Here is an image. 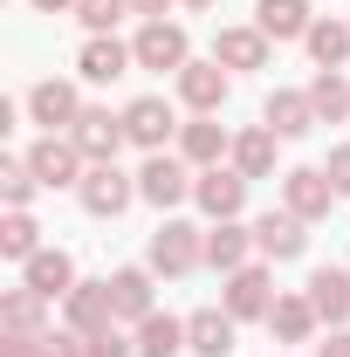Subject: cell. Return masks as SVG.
<instances>
[{
	"label": "cell",
	"mask_w": 350,
	"mask_h": 357,
	"mask_svg": "<svg viewBox=\"0 0 350 357\" xmlns=\"http://www.w3.org/2000/svg\"><path fill=\"white\" fill-rule=\"evenodd\" d=\"M192 185H199V172H192L185 158H172V151H151V158L137 165V199H151L158 213L185 206V199H192Z\"/></svg>",
	"instance_id": "obj_1"
},
{
	"label": "cell",
	"mask_w": 350,
	"mask_h": 357,
	"mask_svg": "<svg viewBox=\"0 0 350 357\" xmlns=\"http://www.w3.org/2000/svg\"><path fill=\"white\" fill-rule=\"evenodd\" d=\"M206 261V234H199V227L192 220H158V234H151V275H192V268Z\"/></svg>",
	"instance_id": "obj_2"
},
{
	"label": "cell",
	"mask_w": 350,
	"mask_h": 357,
	"mask_svg": "<svg viewBox=\"0 0 350 357\" xmlns=\"http://www.w3.org/2000/svg\"><path fill=\"white\" fill-rule=\"evenodd\" d=\"M28 172L42 178L48 192H55V185H83L89 158L76 151V137H69V131H42L35 144H28Z\"/></svg>",
	"instance_id": "obj_3"
},
{
	"label": "cell",
	"mask_w": 350,
	"mask_h": 357,
	"mask_svg": "<svg viewBox=\"0 0 350 357\" xmlns=\"http://www.w3.org/2000/svg\"><path fill=\"white\" fill-rule=\"evenodd\" d=\"M337 199H344V192L330 185L323 165H289V172H282V206H289L296 220H323Z\"/></svg>",
	"instance_id": "obj_4"
},
{
	"label": "cell",
	"mask_w": 350,
	"mask_h": 357,
	"mask_svg": "<svg viewBox=\"0 0 350 357\" xmlns=\"http://www.w3.org/2000/svg\"><path fill=\"white\" fill-rule=\"evenodd\" d=\"M192 206H199L206 220H241V206H248V172H234V165H206L199 185H192Z\"/></svg>",
	"instance_id": "obj_5"
},
{
	"label": "cell",
	"mask_w": 350,
	"mask_h": 357,
	"mask_svg": "<svg viewBox=\"0 0 350 357\" xmlns=\"http://www.w3.org/2000/svg\"><path fill=\"white\" fill-rule=\"evenodd\" d=\"M227 96H234V69H220V62H185L178 69V103L192 117H220Z\"/></svg>",
	"instance_id": "obj_6"
},
{
	"label": "cell",
	"mask_w": 350,
	"mask_h": 357,
	"mask_svg": "<svg viewBox=\"0 0 350 357\" xmlns=\"http://www.w3.org/2000/svg\"><path fill=\"white\" fill-rule=\"evenodd\" d=\"M76 199H83V213H96V220H117V213L137 199V178L117 172V165H89L83 185H76Z\"/></svg>",
	"instance_id": "obj_7"
},
{
	"label": "cell",
	"mask_w": 350,
	"mask_h": 357,
	"mask_svg": "<svg viewBox=\"0 0 350 357\" xmlns=\"http://www.w3.org/2000/svg\"><path fill=\"white\" fill-rule=\"evenodd\" d=\"M131 55H137V69H158V76H165V69H185V62H192V48H185V28H178V21H144V28H137V42H131Z\"/></svg>",
	"instance_id": "obj_8"
},
{
	"label": "cell",
	"mask_w": 350,
	"mask_h": 357,
	"mask_svg": "<svg viewBox=\"0 0 350 357\" xmlns=\"http://www.w3.org/2000/svg\"><path fill=\"white\" fill-rule=\"evenodd\" d=\"M220 310L234 316V323H268V310H275V282H268V268H234L227 275V303Z\"/></svg>",
	"instance_id": "obj_9"
},
{
	"label": "cell",
	"mask_w": 350,
	"mask_h": 357,
	"mask_svg": "<svg viewBox=\"0 0 350 357\" xmlns=\"http://www.w3.org/2000/svg\"><path fill=\"white\" fill-rule=\"evenodd\" d=\"M69 137H76V151H83L89 165H117V151L131 144V131H124V110H117V117H110V110H83Z\"/></svg>",
	"instance_id": "obj_10"
},
{
	"label": "cell",
	"mask_w": 350,
	"mask_h": 357,
	"mask_svg": "<svg viewBox=\"0 0 350 357\" xmlns=\"http://www.w3.org/2000/svg\"><path fill=\"white\" fill-rule=\"evenodd\" d=\"M124 131H131V144H144V151H165L185 124H178V110L165 96H137V103H124Z\"/></svg>",
	"instance_id": "obj_11"
},
{
	"label": "cell",
	"mask_w": 350,
	"mask_h": 357,
	"mask_svg": "<svg viewBox=\"0 0 350 357\" xmlns=\"http://www.w3.org/2000/svg\"><path fill=\"white\" fill-rule=\"evenodd\" d=\"M83 110H89V103L76 96V83H62V76H48V83L28 89V117H35L42 131H76Z\"/></svg>",
	"instance_id": "obj_12"
},
{
	"label": "cell",
	"mask_w": 350,
	"mask_h": 357,
	"mask_svg": "<svg viewBox=\"0 0 350 357\" xmlns=\"http://www.w3.org/2000/svg\"><path fill=\"white\" fill-rule=\"evenodd\" d=\"M62 316H69V330H83V337L110 330V323H117V296H110V282H76V289L62 296Z\"/></svg>",
	"instance_id": "obj_13"
},
{
	"label": "cell",
	"mask_w": 350,
	"mask_h": 357,
	"mask_svg": "<svg viewBox=\"0 0 350 357\" xmlns=\"http://www.w3.org/2000/svg\"><path fill=\"white\" fill-rule=\"evenodd\" d=\"M303 248H309V220H296L289 206L254 220V255H268V261H296Z\"/></svg>",
	"instance_id": "obj_14"
},
{
	"label": "cell",
	"mask_w": 350,
	"mask_h": 357,
	"mask_svg": "<svg viewBox=\"0 0 350 357\" xmlns=\"http://www.w3.org/2000/svg\"><path fill=\"white\" fill-rule=\"evenodd\" d=\"M131 69H137V55L117 42V35H89L83 55H76V76H83V83H117V76H131Z\"/></svg>",
	"instance_id": "obj_15"
},
{
	"label": "cell",
	"mask_w": 350,
	"mask_h": 357,
	"mask_svg": "<svg viewBox=\"0 0 350 357\" xmlns=\"http://www.w3.org/2000/svg\"><path fill=\"white\" fill-rule=\"evenodd\" d=\"M178 158H185L192 172H206V165H220V158H234L227 124H220V117H192V124L178 131Z\"/></svg>",
	"instance_id": "obj_16"
},
{
	"label": "cell",
	"mask_w": 350,
	"mask_h": 357,
	"mask_svg": "<svg viewBox=\"0 0 350 357\" xmlns=\"http://www.w3.org/2000/svg\"><path fill=\"white\" fill-rule=\"evenodd\" d=\"M303 296H309V310L323 316L330 330H344L350 323V268H316L303 282Z\"/></svg>",
	"instance_id": "obj_17"
},
{
	"label": "cell",
	"mask_w": 350,
	"mask_h": 357,
	"mask_svg": "<svg viewBox=\"0 0 350 357\" xmlns=\"http://www.w3.org/2000/svg\"><path fill=\"white\" fill-rule=\"evenodd\" d=\"M261 124L275 137H309L316 131V103H309V89H275L261 103Z\"/></svg>",
	"instance_id": "obj_18"
},
{
	"label": "cell",
	"mask_w": 350,
	"mask_h": 357,
	"mask_svg": "<svg viewBox=\"0 0 350 357\" xmlns=\"http://www.w3.org/2000/svg\"><path fill=\"white\" fill-rule=\"evenodd\" d=\"M268 55H275V42H268L261 28H220L213 35V62L220 69H268Z\"/></svg>",
	"instance_id": "obj_19"
},
{
	"label": "cell",
	"mask_w": 350,
	"mask_h": 357,
	"mask_svg": "<svg viewBox=\"0 0 350 357\" xmlns=\"http://www.w3.org/2000/svg\"><path fill=\"white\" fill-rule=\"evenodd\" d=\"M254 28L268 42H303L316 28V14H309V0H254Z\"/></svg>",
	"instance_id": "obj_20"
},
{
	"label": "cell",
	"mask_w": 350,
	"mask_h": 357,
	"mask_svg": "<svg viewBox=\"0 0 350 357\" xmlns=\"http://www.w3.org/2000/svg\"><path fill=\"white\" fill-rule=\"evenodd\" d=\"M0 330L7 337H48V296H35L28 282L0 296Z\"/></svg>",
	"instance_id": "obj_21"
},
{
	"label": "cell",
	"mask_w": 350,
	"mask_h": 357,
	"mask_svg": "<svg viewBox=\"0 0 350 357\" xmlns=\"http://www.w3.org/2000/svg\"><path fill=\"white\" fill-rule=\"evenodd\" d=\"M185 351L192 357H234V316L227 310H192L185 316Z\"/></svg>",
	"instance_id": "obj_22"
},
{
	"label": "cell",
	"mask_w": 350,
	"mask_h": 357,
	"mask_svg": "<svg viewBox=\"0 0 350 357\" xmlns=\"http://www.w3.org/2000/svg\"><path fill=\"white\" fill-rule=\"evenodd\" d=\"M21 282H28L35 296H48V303H55V296H69V289H76V261H69L62 248H42L35 261H21Z\"/></svg>",
	"instance_id": "obj_23"
},
{
	"label": "cell",
	"mask_w": 350,
	"mask_h": 357,
	"mask_svg": "<svg viewBox=\"0 0 350 357\" xmlns=\"http://www.w3.org/2000/svg\"><path fill=\"white\" fill-rule=\"evenodd\" d=\"M248 255H254V227H241V220H213L206 227V261H213L220 275L248 268Z\"/></svg>",
	"instance_id": "obj_24"
},
{
	"label": "cell",
	"mask_w": 350,
	"mask_h": 357,
	"mask_svg": "<svg viewBox=\"0 0 350 357\" xmlns=\"http://www.w3.org/2000/svg\"><path fill=\"white\" fill-rule=\"evenodd\" d=\"M316 323H323V316L309 310V296H275V310H268V337H275V344H309Z\"/></svg>",
	"instance_id": "obj_25"
},
{
	"label": "cell",
	"mask_w": 350,
	"mask_h": 357,
	"mask_svg": "<svg viewBox=\"0 0 350 357\" xmlns=\"http://www.w3.org/2000/svg\"><path fill=\"white\" fill-rule=\"evenodd\" d=\"M110 296H117V323H144L158 310L151 303V268H117L110 275Z\"/></svg>",
	"instance_id": "obj_26"
},
{
	"label": "cell",
	"mask_w": 350,
	"mask_h": 357,
	"mask_svg": "<svg viewBox=\"0 0 350 357\" xmlns=\"http://www.w3.org/2000/svg\"><path fill=\"white\" fill-rule=\"evenodd\" d=\"M303 48H309V62H316V69H344V62H350V21L323 14V21L303 35Z\"/></svg>",
	"instance_id": "obj_27"
},
{
	"label": "cell",
	"mask_w": 350,
	"mask_h": 357,
	"mask_svg": "<svg viewBox=\"0 0 350 357\" xmlns=\"http://www.w3.org/2000/svg\"><path fill=\"white\" fill-rule=\"evenodd\" d=\"M185 351V323L165 310H151L144 323H137V357H178Z\"/></svg>",
	"instance_id": "obj_28"
},
{
	"label": "cell",
	"mask_w": 350,
	"mask_h": 357,
	"mask_svg": "<svg viewBox=\"0 0 350 357\" xmlns=\"http://www.w3.org/2000/svg\"><path fill=\"white\" fill-rule=\"evenodd\" d=\"M275 144H282V137L268 131V124L241 131V137H234V172H248V178H268V172H275Z\"/></svg>",
	"instance_id": "obj_29"
},
{
	"label": "cell",
	"mask_w": 350,
	"mask_h": 357,
	"mask_svg": "<svg viewBox=\"0 0 350 357\" xmlns=\"http://www.w3.org/2000/svg\"><path fill=\"white\" fill-rule=\"evenodd\" d=\"M309 103H316V124H344V117H350V83H344V69H316Z\"/></svg>",
	"instance_id": "obj_30"
},
{
	"label": "cell",
	"mask_w": 350,
	"mask_h": 357,
	"mask_svg": "<svg viewBox=\"0 0 350 357\" xmlns=\"http://www.w3.org/2000/svg\"><path fill=\"white\" fill-rule=\"evenodd\" d=\"M0 255H7V261H35V255H42L35 213H7V220H0Z\"/></svg>",
	"instance_id": "obj_31"
},
{
	"label": "cell",
	"mask_w": 350,
	"mask_h": 357,
	"mask_svg": "<svg viewBox=\"0 0 350 357\" xmlns=\"http://www.w3.org/2000/svg\"><path fill=\"white\" fill-rule=\"evenodd\" d=\"M35 185H42V178L28 172V158H0V199H7V213H28Z\"/></svg>",
	"instance_id": "obj_32"
},
{
	"label": "cell",
	"mask_w": 350,
	"mask_h": 357,
	"mask_svg": "<svg viewBox=\"0 0 350 357\" xmlns=\"http://www.w3.org/2000/svg\"><path fill=\"white\" fill-rule=\"evenodd\" d=\"M124 14H131V0H76V21H83L89 35H110Z\"/></svg>",
	"instance_id": "obj_33"
},
{
	"label": "cell",
	"mask_w": 350,
	"mask_h": 357,
	"mask_svg": "<svg viewBox=\"0 0 350 357\" xmlns=\"http://www.w3.org/2000/svg\"><path fill=\"white\" fill-rule=\"evenodd\" d=\"M89 357H137V337H124V330L110 323V330H96V337H89Z\"/></svg>",
	"instance_id": "obj_34"
},
{
	"label": "cell",
	"mask_w": 350,
	"mask_h": 357,
	"mask_svg": "<svg viewBox=\"0 0 350 357\" xmlns=\"http://www.w3.org/2000/svg\"><path fill=\"white\" fill-rule=\"evenodd\" d=\"M42 357H89V337H83V330H48Z\"/></svg>",
	"instance_id": "obj_35"
},
{
	"label": "cell",
	"mask_w": 350,
	"mask_h": 357,
	"mask_svg": "<svg viewBox=\"0 0 350 357\" xmlns=\"http://www.w3.org/2000/svg\"><path fill=\"white\" fill-rule=\"evenodd\" d=\"M323 172H330L337 192H350V144H330V165H323Z\"/></svg>",
	"instance_id": "obj_36"
},
{
	"label": "cell",
	"mask_w": 350,
	"mask_h": 357,
	"mask_svg": "<svg viewBox=\"0 0 350 357\" xmlns=\"http://www.w3.org/2000/svg\"><path fill=\"white\" fill-rule=\"evenodd\" d=\"M0 357H42V337H0Z\"/></svg>",
	"instance_id": "obj_37"
},
{
	"label": "cell",
	"mask_w": 350,
	"mask_h": 357,
	"mask_svg": "<svg viewBox=\"0 0 350 357\" xmlns=\"http://www.w3.org/2000/svg\"><path fill=\"white\" fill-rule=\"evenodd\" d=\"M178 0H131V14H144V21H165Z\"/></svg>",
	"instance_id": "obj_38"
},
{
	"label": "cell",
	"mask_w": 350,
	"mask_h": 357,
	"mask_svg": "<svg viewBox=\"0 0 350 357\" xmlns=\"http://www.w3.org/2000/svg\"><path fill=\"white\" fill-rule=\"evenodd\" d=\"M316 357H350V330H330V344H323Z\"/></svg>",
	"instance_id": "obj_39"
},
{
	"label": "cell",
	"mask_w": 350,
	"mask_h": 357,
	"mask_svg": "<svg viewBox=\"0 0 350 357\" xmlns=\"http://www.w3.org/2000/svg\"><path fill=\"white\" fill-rule=\"evenodd\" d=\"M35 14H76V0H28Z\"/></svg>",
	"instance_id": "obj_40"
},
{
	"label": "cell",
	"mask_w": 350,
	"mask_h": 357,
	"mask_svg": "<svg viewBox=\"0 0 350 357\" xmlns=\"http://www.w3.org/2000/svg\"><path fill=\"white\" fill-rule=\"evenodd\" d=\"M178 7H213V0H178Z\"/></svg>",
	"instance_id": "obj_41"
}]
</instances>
